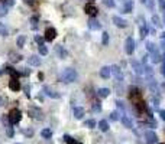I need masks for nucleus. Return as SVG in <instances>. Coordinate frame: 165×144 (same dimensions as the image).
I'll return each instance as SVG.
<instances>
[{
  "instance_id": "1",
  "label": "nucleus",
  "mask_w": 165,
  "mask_h": 144,
  "mask_svg": "<svg viewBox=\"0 0 165 144\" xmlns=\"http://www.w3.org/2000/svg\"><path fill=\"white\" fill-rule=\"evenodd\" d=\"M20 118H22V112H20V111H19L17 108H12V109L9 111L7 120H9V123H10L12 125L17 124V123L20 121Z\"/></svg>"
},
{
  "instance_id": "2",
  "label": "nucleus",
  "mask_w": 165,
  "mask_h": 144,
  "mask_svg": "<svg viewBox=\"0 0 165 144\" xmlns=\"http://www.w3.org/2000/svg\"><path fill=\"white\" fill-rule=\"evenodd\" d=\"M29 117H32L34 120H42L43 118V112H42V109L39 107H36V105H32V107H29Z\"/></svg>"
},
{
  "instance_id": "3",
  "label": "nucleus",
  "mask_w": 165,
  "mask_h": 144,
  "mask_svg": "<svg viewBox=\"0 0 165 144\" xmlns=\"http://www.w3.org/2000/svg\"><path fill=\"white\" fill-rule=\"evenodd\" d=\"M62 78H64L65 82H74V81L77 79V72L74 71V69H71V68H68V69L64 71Z\"/></svg>"
},
{
  "instance_id": "4",
  "label": "nucleus",
  "mask_w": 165,
  "mask_h": 144,
  "mask_svg": "<svg viewBox=\"0 0 165 144\" xmlns=\"http://www.w3.org/2000/svg\"><path fill=\"white\" fill-rule=\"evenodd\" d=\"M145 138H146V143L148 144H158V136L154 131H151V130H148L145 133Z\"/></svg>"
},
{
  "instance_id": "5",
  "label": "nucleus",
  "mask_w": 165,
  "mask_h": 144,
  "mask_svg": "<svg viewBox=\"0 0 165 144\" xmlns=\"http://www.w3.org/2000/svg\"><path fill=\"white\" fill-rule=\"evenodd\" d=\"M9 88H10L12 91H19V89H20V82H19V79H17V78H12V79L9 81Z\"/></svg>"
},
{
  "instance_id": "6",
  "label": "nucleus",
  "mask_w": 165,
  "mask_h": 144,
  "mask_svg": "<svg viewBox=\"0 0 165 144\" xmlns=\"http://www.w3.org/2000/svg\"><path fill=\"white\" fill-rule=\"evenodd\" d=\"M55 36H57V30H55L54 28H48V29L45 30V39H46V40H54Z\"/></svg>"
},
{
  "instance_id": "7",
  "label": "nucleus",
  "mask_w": 165,
  "mask_h": 144,
  "mask_svg": "<svg viewBox=\"0 0 165 144\" xmlns=\"http://www.w3.org/2000/svg\"><path fill=\"white\" fill-rule=\"evenodd\" d=\"M84 10H85V13H87L88 16H96V15H97V7L93 6V4H87Z\"/></svg>"
},
{
  "instance_id": "8",
  "label": "nucleus",
  "mask_w": 165,
  "mask_h": 144,
  "mask_svg": "<svg viewBox=\"0 0 165 144\" xmlns=\"http://www.w3.org/2000/svg\"><path fill=\"white\" fill-rule=\"evenodd\" d=\"M28 61H29V65L31 66H39L41 65V58H38L36 55H32Z\"/></svg>"
},
{
  "instance_id": "9",
  "label": "nucleus",
  "mask_w": 165,
  "mask_h": 144,
  "mask_svg": "<svg viewBox=\"0 0 165 144\" xmlns=\"http://www.w3.org/2000/svg\"><path fill=\"white\" fill-rule=\"evenodd\" d=\"M84 114H85V111H84V108H81V107H77V108H74V117H76L77 120H81L82 117H84Z\"/></svg>"
},
{
  "instance_id": "10",
  "label": "nucleus",
  "mask_w": 165,
  "mask_h": 144,
  "mask_svg": "<svg viewBox=\"0 0 165 144\" xmlns=\"http://www.w3.org/2000/svg\"><path fill=\"white\" fill-rule=\"evenodd\" d=\"M126 52L130 55L133 52V39L132 37H127L126 39Z\"/></svg>"
},
{
  "instance_id": "11",
  "label": "nucleus",
  "mask_w": 165,
  "mask_h": 144,
  "mask_svg": "<svg viewBox=\"0 0 165 144\" xmlns=\"http://www.w3.org/2000/svg\"><path fill=\"white\" fill-rule=\"evenodd\" d=\"M129 91H130V100H135V98H138V100H139V98H141V92H139V89H138V88L132 87Z\"/></svg>"
},
{
  "instance_id": "12",
  "label": "nucleus",
  "mask_w": 165,
  "mask_h": 144,
  "mask_svg": "<svg viewBox=\"0 0 165 144\" xmlns=\"http://www.w3.org/2000/svg\"><path fill=\"white\" fill-rule=\"evenodd\" d=\"M100 76H101V78H109V76H110V68H109V66H103V68L100 69Z\"/></svg>"
},
{
  "instance_id": "13",
  "label": "nucleus",
  "mask_w": 165,
  "mask_h": 144,
  "mask_svg": "<svg viewBox=\"0 0 165 144\" xmlns=\"http://www.w3.org/2000/svg\"><path fill=\"white\" fill-rule=\"evenodd\" d=\"M97 92H99V97H101V98H106V97H109V94H110V89H109V88H100Z\"/></svg>"
},
{
  "instance_id": "14",
  "label": "nucleus",
  "mask_w": 165,
  "mask_h": 144,
  "mask_svg": "<svg viewBox=\"0 0 165 144\" xmlns=\"http://www.w3.org/2000/svg\"><path fill=\"white\" fill-rule=\"evenodd\" d=\"M45 92H46V95H49L52 98H59V94H57L55 91H52L49 87H45Z\"/></svg>"
},
{
  "instance_id": "15",
  "label": "nucleus",
  "mask_w": 165,
  "mask_h": 144,
  "mask_svg": "<svg viewBox=\"0 0 165 144\" xmlns=\"http://www.w3.org/2000/svg\"><path fill=\"white\" fill-rule=\"evenodd\" d=\"M122 124H123L126 128H132L133 127V124H132V121H130V118H127V117H122Z\"/></svg>"
},
{
  "instance_id": "16",
  "label": "nucleus",
  "mask_w": 165,
  "mask_h": 144,
  "mask_svg": "<svg viewBox=\"0 0 165 144\" xmlns=\"http://www.w3.org/2000/svg\"><path fill=\"white\" fill-rule=\"evenodd\" d=\"M51 136H52V131H51L49 128H43V130L41 131L42 138H51Z\"/></svg>"
},
{
  "instance_id": "17",
  "label": "nucleus",
  "mask_w": 165,
  "mask_h": 144,
  "mask_svg": "<svg viewBox=\"0 0 165 144\" xmlns=\"http://www.w3.org/2000/svg\"><path fill=\"white\" fill-rule=\"evenodd\" d=\"M99 128H100L101 131H109V123L104 121V120H101V121L99 123Z\"/></svg>"
},
{
  "instance_id": "18",
  "label": "nucleus",
  "mask_w": 165,
  "mask_h": 144,
  "mask_svg": "<svg viewBox=\"0 0 165 144\" xmlns=\"http://www.w3.org/2000/svg\"><path fill=\"white\" fill-rule=\"evenodd\" d=\"M113 22H116V25H117L119 28H124V26H126V22L122 20L120 17H117V16H115V17H113Z\"/></svg>"
},
{
  "instance_id": "19",
  "label": "nucleus",
  "mask_w": 165,
  "mask_h": 144,
  "mask_svg": "<svg viewBox=\"0 0 165 144\" xmlns=\"http://www.w3.org/2000/svg\"><path fill=\"white\" fill-rule=\"evenodd\" d=\"M6 71L12 75V78H17V76H19V72L16 71L15 68H12V66H7V68H6Z\"/></svg>"
},
{
  "instance_id": "20",
  "label": "nucleus",
  "mask_w": 165,
  "mask_h": 144,
  "mask_svg": "<svg viewBox=\"0 0 165 144\" xmlns=\"http://www.w3.org/2000/svg\"><path fill=\"white\" fill-rule=\"evenodd\" d=\"M20 59H22L20 55H17V53H15V52H10V61H12V62H19Z\"/></svg>"
},
{
  "instance_id": "21",
  "label": "nucleus",
  "mask_w": 165,
  "mask_h": 144,
  "mask_svg": "<svg viewBox=\"0 0 165 144\" xmlns=\"http://www.w3.org/2000/svg\"><path fill=\"white\" fill-rule=\"evenodd\" d=\"M25 42H26V37H25V36H19L17 40H16V43H17L19 48H23V46H25Z\"/></svg>"
},
{
  "instance_id": "22",
  "label": "nucleus",
  "mask_w": 165,
  "mask_h": 144,
  "mask_svg": "<svg viewBox=\"0 0 165 144\" xmlns=\"http://www.w3.org/2000/svg\"><path fill=\"white\" fill-rule=\"evenodd\" d=\"M7 33H9L7 32V28L4 26V23L0 22V36H7Z\"/></svg>"
},
{
  "instance_id": "23",
  "label": "nucleus",
  "mask_w": 165,
  "mask_h": 144,
  "mask_svg": "<svg viewBox=\"0 0 165 144\" xmlns=\"http://www.w3.org/2000/svg\"><path fill=\"white\" fill-rule=\"evenodd\" d=\"M84 125H85L87 128H94V127H96V121H94V120H87V121L84 123Z\"/></svg>"
},
{
  "instance_id": "24",
  "label": "nucleus",
  "mask_w": 165,
  "mask_h": 144,
  "mask_svg": "<svg viewBox=\"0 0 165 144\" xmlns=\"http://www.w3.org/2000/svg\"><path fill=\"white\" fill-rule=\"evenodd\" d=\"M39 53L41 55H46L48 53V49H46V46L42 43V45H39Z\"/></svg>"
},
{
  "instance_id": "25",
  "label": "nucleus",
  "mask_w": 165,
  "mask_h": 144,
  "mask_svg": "<svg viewBox=\"0 0 165 144\" xmlns=\"http://www.w3.org/2000/svg\"><path fill=\"white\" fill-rule=\"evenodd\" d=\"M110 118H112L113 121H117V120H119V112H117V111H113V112L110 114Z\"/></svg>"
},
{
  "instance_id": "26",
  "label": "nucleus",
  "mask_w": 165,
  "mask_h": 144,
  "mask_svg": "<svg viewBox=\"0 0 165 144\" xmlns=\"http://www.w3.org/2000/svg\"><path fill=\"white\" fill-rule=\"evenodd\" d=\"M109 42V33H103V45H107Z\"/></svg>"
},
{
  "instance_id": "27",
  "label": "nucleus",
  "mask_w": 165,
  "mask_h": 144,
  "mask_svg": "<svg viewBox=\"0 0 165 144\" xmlns=\"http://www.w3.org/2000/svg\"><path fill=\"white\" fill-rule=\"evenodd\" d=\"M10 125H12V124H10ZM10 125L7 127V131H6V133H7V136H9V137H13V128H12Z\"/></svg>"
},
{
  "instance_id": "28",
  "label": "nucleus",
  "mask_w": 165,
  "mask_h": 144,
  "mask_svg": "<svg viewBox=\"0 0 165 144\" xmlns=\"http://www.w3.org/2000/svg\"><path fill=\"white\" fill-rule=\"evenodd\" d=\"M93 109H94V111H96V112H99V111H100V109H101V108H100V105H99V104H97V102H94V104H93Z\"/></svg>"
},
{
  "instance_id": "29",
  "label": "nucleus",
  "mask_w": 165,
  "mask_h": 144,
  "mask_svg": "<svg viewBox=\"0 0 165 144\" xmlns=\"http://www.w3.org/2000/svg\"><path fill=\"white\" fill-rule=\"evenodd\" d=\"M25 134L28 137H31V136H34V130H25Z\"/></svg>"
},
{
  "instance_id": "30",
  "label": "nucleus",
  "mask_w": 165,
  "mask_h": 144,
  "mask_svg": "<svg viewBox=\"0 0 165 144\" xmlns=\"http://www.w3.org/2000/svg\"><path fill=\"white\" fill-rule=\"evenodd\" d=\"M59 53H61V56H62V58H65V56H67V52H65L62 48H59Z\"/></svg>"
},
{
  "instance_id": "31",
  "label": "nucleus",
  "mask_w": 165,
  "mask_h": 144,
  "mask_svg": "<svg viewBox=\"0 0 165 144\" xmlns=\"http://www.w3.org/2000/svg\"><path fill=\"white\" fill-rule=\"evenodd\" d=\"M73 140V137H70V136H64V141H67V143H70Z\"/></svg>"
},
{
  "instance_id": "32",
  "label": "nucleus",
  "mask_w": 165,
  "mask_h": 144,
  "mask_svg": "<svg viewBox=\"0 0 165 144\" xmlns=\"http://www.w3.org/2000/svg\"><path fill=\"white\" fill-rule=\"evenodd\" d=\"M159 115H161V118L165 121V109H162V111H159Z\"/></svg>"
},
{
  "instance_id": "33",
  "label": "nucleus",
  "mask_w": 165,
  "mask_h": 144,
  "mask_svg": "<svg viewBox=\"0 0 165 144\" xmlns=\"http://www.w3.org/2000/svg\"><path fill=\"white\" fill-rule=\"evenodd\" d=\"M106 4H107V6H113L115 3H113V0H106Z\"/></svg>"
},
{
  "instance_id": "34",
  "label": "nucleus",
  "mask_w": 165,
  "mask_h": 144,
  "mask_svg": "<svg viewBox=\"0 0 165 144\" xmlns=\"http://www.w3.org/2000/svg\"><path fill=\"white\" fill-rule=\"evenodd\" d=\"M36 42H38L39 45H42V39H41V37H39V36H36Z\"/></svg>"
},
{
  "instance_id": "35",
  "label": "nucleus",
  "mask_w": 165,
  "mask_h": 144,
  "mask_svg": "<svg viewBox=\"0 0 165 144\" xmlns=\"http://www.w3.org/2000/svg\"><path fill=\"white\" fill-rule=\"evenodd\" d=\"M13 4V0H9V1H6V6H12Z\"/></svg>"
},
{
  "instance_id": "36",
  "label": "nucleus",
  "mask_w": 165,
  "mask_h": 144,
  "mask_svg": "<svg viewBox=\"0 0 165 144\" xmlns=\"http://www.w3.org/2000/svg\"><path fill=\"white\" fill-rule=\"evenodd\" d=\"M68 144H81V143H78V141H76V140H71Z\"/></svg>"
},
{
  "instance_id": "37",
  "label": "nucleus",
  "mask_w": 165,
  "mask_h": 144,
  "mask_svg": "<svg viewBox=\"0 0 165 144\" xmlns=\"http://www.w3.org/2000/svg\"><path fill=\"white\" fill-rule=\"evenodd\" d=\"M1 105H3V100L0 98V107H1Z\"/></svg>"
},
{
  "instance_id": "38",
  "label": "nucleus",
  "mask_w": 165,
  "mask_h": 144,
  "mask_svg": "<svg viewBox=\"0 0 165 144\" xmlns=\"http://www.w3.org/2000/svg\"><path fill=\"white\" fill-rule=\"evenodd\" d=\"M25 1H26V3H31V1H32V0H25Z\"/></svg>"
},
{
  "instance_id": "39",
  "label": "nucleus",
  "mask_w": 165,
  "mask_h": 144,
  "mask_svg": "<svg viewBox=\"0 0 165 144\" xmlns=\"http://www.w3.org/2000/svg\"><path fill=\"white\" fill-rule=\"evenodd\" d=\"M164 73H165V62H164Z\"/></svg>"
},
{
  "instance_id": "40",
  "label": "nucleus",
  "mask_w": 165,
  "mask_h": 144,
  "mask_svg": "<svg viewBox=\"0 0 165 144\" xmlns=\"http://www.w3.org/2000/svg\"><path fill=\"white\" fill-rule=\"evenodd\" d=\"M0 75H1V71H0Z\"/></svg>"
},
{
  "instance_id": "41",
  "label": "nucleus",
  "mask_w": 165,
  "mask_h": 144,
  "mask_svg": "<svg viewBox=\"0 0 165 144\" xmlns=\"http://www.w3.org/2000/svg\"><path fill=\"white\" fill-rule=\"evenodd\" d=\"M16 144H19V143H16Z\"/></svg>"
}]
</instances>
